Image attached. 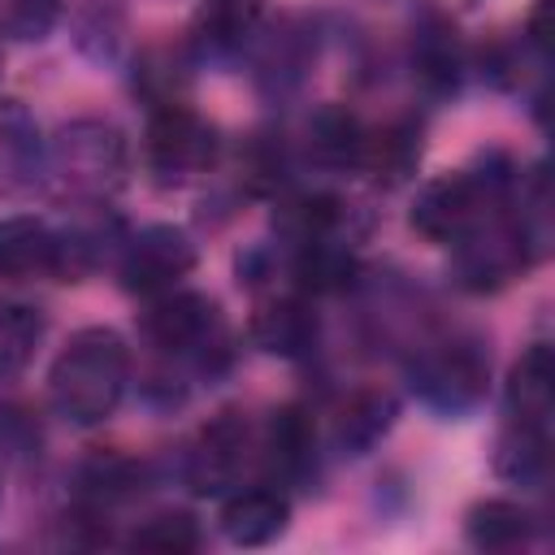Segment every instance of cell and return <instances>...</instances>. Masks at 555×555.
<instances>
[{
  "label": "cell",
  "instance_id": "f1b7e54d",
  "mask_svg": "<svg viewBox=\"0 0 555 555\" xmlns=\"http://www.w3.org/2000/svg\"><path fill=\"white\" fill-rule=\"evenodd\" d=\"M525 39L546 56V48H551V0H538L533 4L529 22H525Z\"/></svg>",
  "mask_w": 555,
  "mask_h": 555
},
{
  "label": "cell",
  "instance_id": "ac0fdd59",
  "mask_svg": "<svg viewBox=\"0 0 555 555\" xmlns=\"http://www.w3.org/2000/svg\"><path fill=\"white\" fill-rule=\"evenodd\" d=\"M533 529H538L533 512L512 499H481L464 516V533L477 551H516L533 538Z\"/></svg>",
  "mask_w": 555,
  "mask_h": 555
},
{
  "label": "cell",
  "instance_id": "5bb4252c",
  "mask_svg": "<svg viewBox=\"0 0 555 555\" xmlns=\"http://www.w3.org/2000/svg\"><path fill=\"white\" fill-rule=\"evenodd\" d=\"M507 421L516 425H533V429H551V412H555V373H551V347L533 343L507 373Z\"/></svg>",
  "mask_w": 555,
  "mask_h": 555
},
{
  "label": "cell",
  "instance_id": "2e32d148",
  "mask_svg": "<svg viewBox=\"0 0 555 555\" xmlns=\"http://www.w3.org/2000/svg\"><path fill=\"white\" fill-rule=\"evenodd\" d=\"M395 416H399V403H395L390 390H377V386L356 390V395L338 408V421H334V442H338V451H347V455L373 451V447L390 434Z\"/></svg>",
  "mask_w": 555,
  "mask_h": 555
},
{
  "label": "cell",
  "instance_id": "d6986e66",
  "mask_svg": "<svg viewBox=\"0 0 555 555\" xmlns=\"http://www.w3.org/2000/svg\"><path fill=\"white\" fill-rule=\"evenodd\" d=\"M291 278L308 295H338L356 282V256L338 238H312L295 247Z\"/></svg>",
  "mask_w": 555,
  "mask_h": 555
},
{
  "label": "cell",
  "instance_id": "7a4b0ae2",
  "mask_svg": "<svg viewBox=\"0 0 555 555\" xmlns=\"http://www.w3.org/2000/svg\"><path fill=\"white\" fill-rule=\"evenodd\" d=\"M126 169H130V147L113 121L74 117L48 143V173L65 195L82 204L108 199L126 182Z\"/></svg>",
  "mask_w": 555,
  "mask_h": 555
},
{
  "label": "cell",
  "instance_id": "6da1fadb",
  "mask_svg": "<svg viewBox=\"0 0 555 555\" xmlns=\"http://www.w3.org/2000/svg\"><path fill=\"white\" fill-rule=\"evenodd\" d=\"M130 382V347L117 330L91 325L78 330L65 351L52 360L48 373V395L61 421L91 429L100 421H108L126 395Z\"/></svg>",
  "mask_w": 555,
  "mask_h": 555
},
{
  "label": "cell",
  "instance_id": "277c9868",
  "mask_svg": "<svg viewBox=\"0 0 555 555\" xmlns=\"http://www.w3.org/2000/svg\"><path fill=\"white\" fill-rule=\"evenodd\" d=\"M490 386V356L473 338H451L416 356L412 364V390L425 408L442 416H464L486 399Z\"/></svg>",
  "mask_w": 555,
  "mask_h": 555
},
{
  "label": "cell",
  "instance_id": "ffe728a7",
  "mask_svg": "<svg viewBox=\"0 0 555 555\" xmlns=\"http://www.w3.org/2000/svg\"><path fill=\"white\" fill-rule=\"evenodd\" d=\"M308 152L317 165L325 169H360V152H364V126L356 113L325 104L312 121H308Z\"/></svg>",
  "mask_w": 555,
  "mask_h": 555
},
{
  "label": "cell",
  "instance_id": "7c38bea8",
  "mask_svg": "<svg viewBox=\"0 0 555 555\" xmlns=\"http://www.w3.org/2000/svg\"><path fill=\"white\" fill-rule=\"evenodd\" d=\"M43 169H48V147L39 121L22 100H0V186L22 191L39 182Z\"/></svg>",
  "mask_w": 555,
  "mask_h": 555
},
{
  "label": "cell",
  "instance_id": "f546056e",
  "mask_svg": "<svg viewBox=\"0 0 555 555\" xmlns=\"http://www.w3.org/2000/svg\"><path fill=\"white\" fill-rule=\"evenodd\" d=\"M425 13H442V17H451V13H464V9H473L477 0H416Z\"/></svg>",
  "mask_w": 555,
  "mask_h": 555
},
{
  "label": "cell",
  "instance_id": "83f0119b",
  "mask_svg": "<svg viewBox=\"0 0 555 555\" xmlns=\"http://www.w3.org/2000/svg\"><path fill=\"white\" fill-rule=\"evenodd\" d=\"M134 481H139V468H134L126 455H95V460L82 468V486H87V494L100 499V503L130 494Z\"/></svg>",
  "mask_w": 555,
  "mask_h": 555
},
{
  "label": "cell",
  "instance_id": "30bf717a",
  "mask_svg": "<svg viewBox=\"0 0 555 555\" xmlns=\"http://www.w3.org/2000/svg\"><path fill=\"white\" fill-rule=\"evenodd\" d=\"M0 278L4 282L61 278V234L39 217H4L0 221Z\"/></svg>",
  "mask_w": 555,
  "mask_h": 555
},
{
  "label": "cell",
  "instance_id": "44dd1931",
  "mask_svg": "<svg viewBox=\"0 0 555 555\" xmlns=\"http://www.w3.org/2000/svg\"><path fill=\"white\" fill-rule=\"evenodd\" d=\"M264 0H204L195 13V43L208 52H234L260 26Z\"/></svg>",
  "mask_w": 555,
  "mask_h": 555
},
{
  "label": "cell",
  "instance_id": "52a82bcc",
  "mask_svg": "<svg viewBox=\"0 0 555 555\" xmlns=\"http://www.w3.org/2000/svg\"><path fill=\"white\" fill-rule=\"evenodd\" d=\"M121 286L134 295H165L195 269V243L178 225H143L126 238L121 251Z\"/></svg>",
  "mask_w": 555,
  "mask_h": 555
},
{
  "label": "cell",
  "instance_id": "3957f363",
  "mask_svg": "<svg viewBox=\"0 0 555 555\" xmlns=\"http://www.w3.org/2000/svg\"><path fill=\"white\" fill-rule=\"evenodd\" d=\"M507 191V169L499 173H442L434 182H425L412 199V230L425 234L429 243H460L473 225H481L486 217H494V208L503 204Z\"/></svg>",
  "mask_w": 555,
  "mask_h": 555
},
{
  "label": "cell",
  "instance_id": "603a6c76",
  "mask_svg": "<svg viewBox=\"0 0 555 555\" xmlns=\"http://www.w3.org/2000/svg\"><path fill=\"white\" fill-rule=\"evenodd\" d=\"M421 156V130L412 121H390L382 130H364L360 169H369L377 182H403Z\"/></svg>",
  "mask_w": 555,
  "mask_h": 555
},
{
  "label": "cell",
  "instance_id": "8992f818",
  "mask_svg": "<svg viewBox=\"0 0 555 555\" xmlns=\"http://www.w3.org/2000/svg\"><path fill=\"white\" fill-rule=\"evenodd\" d=\"M143 152L147 165L160 182H186L195 173H204L217 156V134L208 121H199L186 104L165 100L152 108L147 117V134H143Z\"/></svg>",
  "mask_w": 555,
  "mask_h": 555
},
{
  "label": "cell",
  "instance_id": "8fae6325",
  "mask_svg": "<svg viewBox=\"0 0 555 555\" xmlns=\"http://www.w3.org/2000/svg\"><path fill=\"white\" fill-rule=\"evenodd\" d=\"M408 56H412V74L421 78V87H429L438 95L455 91L464 69H468V52H464L451 17H442V13H425L421 17V26L412 30Z\"/></svg>",
  "mask_w": 555,
  "mask_h": 555
},
{
  "label": "cell",
  "instance_id": "484cf974",
  "mask_svg": "<svg viewBox=\"0 0 555 555\" xmlns=\"http://www.w3.org/2000/svg\"><path fill=\"white\" fill-rule=\"evenodd\" d=\"M130 546L147 555H191L199 551V525L186 512H160L130 533Z\"/></svg>",
  "mask_w": 555,
  "mask_h": 555
},
{
  "label": "cell",
  "instance_id": "4fadbf2b",
  "mask_svg": "<svg viewBox=\"0 0 555 555\" xmlns=\"http://www.w3.org/2000/svg\"><path fill=\"white\" fill-rule=\"evenodd\" d=\"M286 520H291V503L273 486H251L221 503V533L234 546H269L273 538L286 533Z\"/></svg>",
  "mask_w": 555,
  "mask_h": 555
},
{
  "label": "cell",
  "instance_id": "5b68a950",
  "mask_svg": "<svg viewBox=\"0 0 555 555\" xmlns=\"http://www.w3.org/2000/svg\"><path fill=\"white\" fill-rule=\"evenodd\" d=\"M455 247H460V256H455L460 282L468 291H499L503 282L520 278L533 264V256H538L542 243H538V234H533V225L525 217L520 221H512V217H486Z\"/></svg>",
  "mask_w": 555,
  "mask_h": 555
},
{
  "label": "cell",
  "instance_id": "d4e9b609",
  "mask_svg": "<svg viewBox=\"0 0 555 555\" xmlns=\"http://www.w3.org/2000/svg\"><path fill=\"white\" fill-rule=\"evenodd\" d=\"M43 338V317L30 304H0V382L17 377Z\"/></svg>",
  "mask_w": 555,
  "mask_h": 555
},
{
  "label": "cell",
  "instance_id": "cb8c5ba5",
  "mask_svg": "<svg viewBox=\"0 0 555 555\" xmlns=\"http://www.w3.org/2000/svg\"><path fill=\"white\" fill-rule=\"evenodd\" d=\"M343 221H347L343 199L321 195V191L295 195V199H286V204L278 208V230H282L295 247H299V243H312V238H338Z\"/></svg>",
  "mask_w": 555,
  "mask_h": 555
},
{
  "label": "cell",
  "instance_id": "4316f807",
  "mask_svg": "<svg viewBox=\"0 0 555 555\" xmlns=\"http://www.w3.org/2000/svg\"><path fill=\"white\" fill-rule=\"evenodd\" d=\"M56 13H61V0H0V30L9 39L30 43L56 26Z\"/></svg>",
  "mask_w": 555,
  "mask_h": 555
},
{
  "label": "cell",
  "instance_id": "9c48e42d",
  "mask_svg": "<svg viewBox=\"0 0 555 555\" xmlns=\"http://www.w3.org/2000/svg\"><path fill=\"white\" fill-rule=\"evenodd\" d=\"M139 325H143L147 343L169 356H204V347H212V338H217V308L204 295L173 286L165 295H152Z\"/></svg>",
  "mask_w": 555,
  "mask_h": 555
},
{
  "label": "cell",
  "instance_id": "9a60e30c",
  "mask_svg": "<svg viewBox=\"0 0 555 555\" xmlns=\"http://www.w3.org/2000/svg\"><path fill=\"white\" fill-rule=\"evenodd\" d=\"M321 325H317V312L299 299V295H286V299H269L256 308L251 317V343L278 360H299L312 351Z\"/></svg>",
  "mask_w": 555,
  "mask_h": 555
},
{
  "label": "cell",
  "instance_id": "ba28073f",
  "mask_svg": "<svg viewBox=\"0 0 555 555\" xmlns=\"http://www.w3.org/2000/svg\"><path fill=\"white\" fill-rule=\"evenodd\" d=\"M247 451H251V429H247V421H243L238 412L212 416V421L195 434V442H191V451H186V486H191L195 494H225V490L238 481V473H243V464H247Z\"/></svg>",
  "mask_w": 555,
  "mask_h": 555
},
{
  "label": "cell",
  "instance_id": "e0dca14e",
  "mask_svg": "<svg viewBox=\"0 0 555 555\" xmlns=\"http://www.w3.org/2000/svg\"><path fill=\"white\" fill-rule=\"evenodd\" d=\"M264 460L278 477H304L317 460V425L304 408H278L264 429Z\"/></svg>",
  "mask_w": 555,
  "mask_h": 555
},
{
  "label": "cell",
  "instance_id": "7402d4cb",
  "mask_svg": "<svg viewBox=\"0 0 555 555\" xmlns=\"http://www.w3.org/2000/svg\"><path fill=\"white\" fill-rule=\"evenodd\" d=\"M546 468H551V438H546V429L507 421V429H503V438L494 447V473L516 481V486H542Z\"/></svg>",
  "mask_w": 555,
  "mask_h": 555
}]
</instances>
